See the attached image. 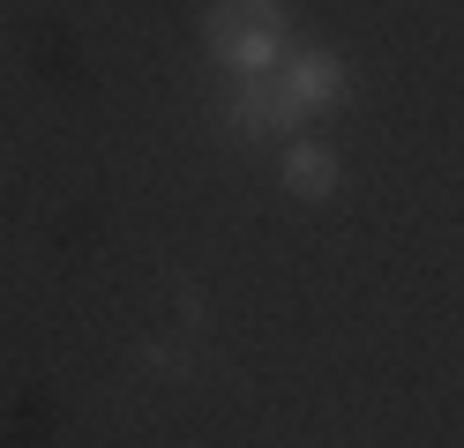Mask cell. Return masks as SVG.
Listing matches in <instances>:
<instances>
[{
    "label": "cell",
    "mask_w": 464,
    "mask_h": 448,
    "mask_svg": "<svg viewBox=\"0 0 464 448\" xmlns=\"http://www.w3.org/2000/svg\"><path fill=\"white\" fill-rule=\"evenodd\" d=\"M344 82H353V68H344V60L337 52H293V60H285V68H277V90H285V98H293L300 112H323V105H337V90Z\"/></svg>",
    "instance_id": "cell-2"
},
{
    "label": "cell",
    "mask_w": 464,
    "mask_h": 448,
    "mask_svg": "<svg viewBox=\"0 0 464 448\" xmlns=\"http://www.w3.org/2000/svg\"><path fill=\"white\" fill-rule=\"evenodd\" d=\"M285 187H293L300 202H323L337 187V157L323 142H293V149H285Z\"/></svg>",
    "instance_id": "cell-3"
},
{
    "label": "cell",
    "mask_w": 464,
    "mask_h": 448,
    "mask_svg": "<svg viewBox=\"0 0 464 448\" xmlns=\"http://www.w3.org/2000/svg\"><path fill=\"white\" fill-rule=\"evenodd\" d=\"M202 38L225 68L240 75H277L285 68V45H293V15L277 0H210L202 8Z\"/></svg>",
    "instance_id": "cell-1"
}]
</instances>
